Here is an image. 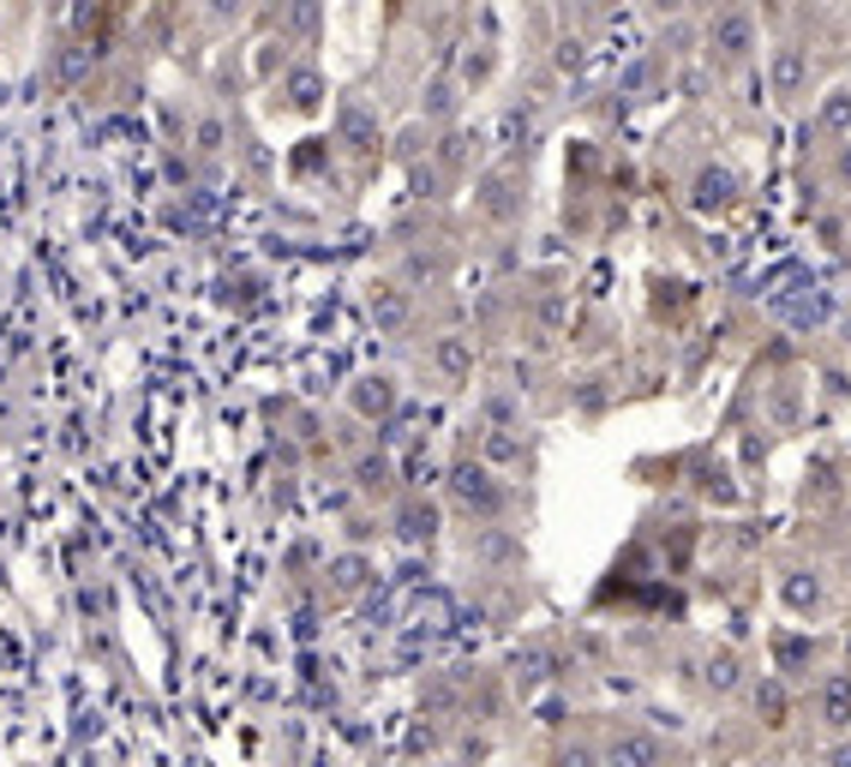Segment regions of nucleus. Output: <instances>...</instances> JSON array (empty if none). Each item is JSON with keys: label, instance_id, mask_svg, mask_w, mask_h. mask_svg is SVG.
<instances>
[{"label": "nucleus", "instance_id": "obj_1", "mask_svg": "<svg viewBox=\"0 0 851 767\" xmlns=\"http://www.w3.org/2000/svg\"><path fill=\"white\" fill-rule=\"evenodd\" d=\"M749 48H756V19L738 7L714 12V24H708V55H714V67H744Z\"/></svg>", "mask_w": 851, "mask_h": 767}, {"label": "nucleus", "instance_id": "obj_2", "mask_svg": "<svg viewBox=\"0 0 851 767\" xmlns=\"http://www.w3.org/2000/svg\"><path fill=\"white\" fill-rule=\"evenodd\" d=\"M606 767H659V737L642 732V725H624L606 744Z\"/></svg>", "mask_w": 851, "mask_h": 767}, {"label": "nucleus", "instance_id": "obj_3", "mask_svg": "<svg viewBox=\"0 0 851 767\" xmlns=\"http://www.w3.org/2000/svg\"><path fill=\"white\" fill-rule=\"evenodd\" d=\"M804 84H809V55L785 43L780 55H773V96H780V102H797V96H804Z\"/></svg>", "mask_w": 851, "mask_h": 767}, {"label": "nucleus", "instance_id": "obj_4", "mask_svg": "<svg viewBox=\"0 0 851 767\" xmlns=\"http://www.w3.org/2000/svg\"><path fill=\"white\" fill-rule=\"evenodd\" d=\"M732 198H738V174H732V169H720V162H714V169H702V174H695V192H690V204H695V210H726V204Z\"/></svg>", "mask_w": 851, "mask_h": 767}, {"label": "nucleus", "instance_id": "obj_5", "mask_svg": "<svg viewBox=\"0 0 851 767\" xmlns=\"http://www.w3.org/2000/svg\"><path fill=\"white\" fill-rule=\"evenodd\" d=\"M821 725H828V732H846L851 725V677L846 672H833L828 684H821Z\"/></svg>", "mask_w": 851, "mask_h": 767}, {"label": "nucleus", "instance_id": "obj_6", "mask_svg": "<svg viewBox=\"0 0 851 767\" xmlns=\"http://www.w3.org/2000/svg\"><path fill=\"white\" fill-rule=\"evenodd\" d=\"M486 480H492L486 468H462V474H456V497H462V504H474V510H486V516H492V510L504 504V492H498V485H486Z\"/></svg>", "mask_w": 851, "mask_h": 767}, {"label": "nucleus", "instance_id": "obj_7", "mask_svg": "<svg viewBox=\"0 0 851 767\" xmlns=\"http://www.w3.org/2000/svg\"><path fill=\"white\" fill-rule=\"evenodd\" d=\"M785 606H792V611H816L821 606V575L797 570L792 582H785Z\"/></svg>", "mask_w": 851, "mask_h": 767}, {"label": "nucleus", "instance_id": "obj_8", "mask_svg": "<svg viewBox=\"0 0 851 767\" xmlns=\"http://www.w3.org/2000/svg\"><path fill=\"white\" fill-rule=\"evenodd\" d=\"M738 684H744L738 654H714V660H708V689H714V696H732Z\"/></svg>", "mask_w": 851, "mask_h": 767}, {"label": "nucleus", "instance_id": "obj_9", "mask_svg": "<svg viewBox=\"0 0 851 767\" xmlns=\"http://www.w3.org/2000/svg\"><path fill=\"white\" fill-rule=\"evenodd\" d=\"M821 126H828V133H851V91H833L821 102Z\"/></svg>", "mask_w": 851, "mask_h": 767}, {"label": "nucleus", "instance_id": "obj_10", "mask_svg": "<svg viewBox=\"0 0 851 767\" xmlns=\"http://www.w3.org/2000/svg\"><path fill=\"white\" fill-rule=\"evenodd\" d=\"M833 181H840V186H851V138H846L840 150H833Z\"/></svg>", "mask_w": 851, "mask_h": 767}, {"label": "nucleus", "instance_id": "obj_11", "mask_svg": "<svg viewBox=\"0 0 851 767\" xmlns=\"http://www.w3.org/2000/svg\"><path fill=\"white\" fill-rule=\"evenodd\" d=\"M828 767H851V744H833L828 749Z\"/></svg>", "mask_w": 851, "mask_h": 767}, {"label": "nucleus", "instance_id": "obj_12", "mask_svg": "<svg viewBox=\"0 0 851 767\" xmlns=\"http://www.w3.org/2000/svg\"><path fill=\"white\" fill-rule=\"evenodd\" d=\"M594 756H588V749H564V767H588Z\"/></svg>", "mask_w": 851, "mask_h": 767}]
</instances>
